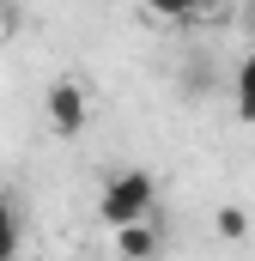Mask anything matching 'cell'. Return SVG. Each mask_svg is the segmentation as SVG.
Returning a JSON list of instances; mask_svg holds the SVG:
<instances>
[{
  "label": "cell",
  "instance_id": "obj_1",
  "mask_svg": "<svg viewBox=\"0 0 255 261\" xmlns=\"http://www.w3.org/2000/svg\"><path fill=\"white\" fill-rule=\"evenodd\" d=\"M152 200H158L152 176L146 170H122V176H110V189L97 200V219L116 231V225H134V219H152Z\"/></svg>",
  "mask_w": 255,
  "mask_h": 261
},
{
  "label": "cell",
  "instance_id": "obj_2",
  "mask_svg": "<svg viewBox=\"0 0 255 261\" xmlns=\"http://www.w3.org/2000/svg\"><path fill=\"white\" fill-rule=\"evenodd\" d=\"M85 122H91V97H85V85H79V79H55V85H49V128L61 134V140H73Z\"/></svg>",
  "mask_w": 255,
  "mask_h": 261
},
{
  "label": "cell",
  "instance_id": "obj_3",
  "mask_svg": "<svg viewBox=\"0 0 255 261\" xmlns=\"http://www.w3.org/2000/svg\"><path fill=\"white\" fill-rule=\"evenodd\" d=\"M116 249H122L128 261H140V255H158V231H152V219L116 225Z\"/></svg>",
  "mask_w": 255,
  "mask_h": 261
},
{
  "label": "cell",
  "instance_id": "obj_4",
  "mask_svg": "<svg viewBox=\"0 0 255 261\" xmlns=\"http://www.w3.org/2000/svg\"><path fill=\"white\" fill-rule=\"evenodd\" d=\"M231 91H237V122H255V55H249V61H237Z\"/></svg>",
  "mask_w": 255,
  "mask_h": 261
},
{
  "label": "cell",
  "instance_id": "obj_5",
  "mask_svg": "<svg viewBox=\"0 0 255 261\" xmlns=\"http://www.w3.org/2000/svg\"><path fill=\"white\" fill-rule=\"evenodd\" d=\"M18 255V213H12V200L0 195V261Z\"/></svg>",
  "mask_w": 255,
  "mask_h": 261
},
{
  "label": "cell",
  "instance_id": "obj_6",
  "mask_svg": "<svg viewBox=\"0 0 255 261\" xmlns=\"http://www.w3.org/2000/svg\"><path fill=\"white\" fill-rule=\"evenodd\" d=\"M146 6H152V12H158V18H176V24H189L194 12H200V6H194V0H146Z\"/></svg>",
  "mask_w": 255,
  "mask_h": 261
},
{
  "label": "cell",
  "instance_id": "obj_7",
  "mask_svg": "<svg viewBox=\"0 0 255 261\" xmlns=\"http://www.w3.org/2000/svg\"><path fill=\"white\" fill-rule=\"evenodd\" d=\"M243 231H249V213L243 206H225L219 213V237H243Z\"/></svg>",
  "mask_w": 255,
  "mask_h": 261
},
{
  "label": "cell",
  "instance_id": "obj_8",
  "mask_svg": "<svg viewBox=\"0 0 255 261\" xmlns=\"http://www.w3.org/2000/svg\"><path fill=\"white\" fill-rule=\"evenodd\" d=\"M194 6H200V12H213V6H231V0H194Z\"/></svg>",
  "mask_w": 255,
  "mask_h": 261
},
{
  "label": "cell",
  "instance_id": "obj_9",
  "mask_svg": "<svg viewBox=\"0 0 255 261\" xmlns=\"http://www.w3.org/2000/svg\"><path fill=\"white\" fill-rule=\"evenodd\" d=\"M0 6H6V0H0Z\"/></svg>",
  "mask_w": 255,
  "mask_h": 261
}]
</instances>
